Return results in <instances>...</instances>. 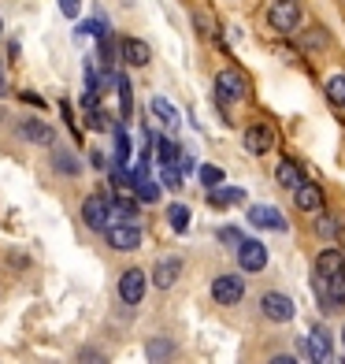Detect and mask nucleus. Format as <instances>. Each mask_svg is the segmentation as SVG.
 <instances>
[{"label":"nucleus","instance_id":"1","mask_svg":"<svg viewBox=\"0 0 345 364\" xmlns=\"http://www.w3.org/2000/svg\"><path fill=\"white\" fill-rule=\"evenodd\" d=\"M216 97H219V105L226 108V105L241 101V97H249V82H245L241 71H219V78H216Z\"/></svg>","mask_w":345,"mask_h":364},{"label":"nucleus","instance_id":"2","mask_svg":"<svg viewBox=\"0 0 345 364\" xmlns=\"http://www.w3.org/2000/svg\"><path fill=\"white\" fill-rule=\"evenodd\" d=\"M268 19H271L275 30L290 34V30L301 26V4H297V0H275V4L268 8Z\"/></svg>","mask_w":345,"mask_h":364},{"label":"nucleus","instance_id":"3","mask_svg":"<svg viewBox=\"0 0 345 364\" xmlns=\"http://www.w3.org/2000/svg\"><path fill=\"white\" fill-rule=\"evenodd\" d=\"M104 235H108V245H111V250H119V253L138 250V245H141V230H138V223H108V227H104Z\"/></svg>","mask_w":345,"mask_h":364},{"label":"nucleus","instance_id":"4","mask_svg":"<svg viewBox=\"0 0 345 364\" xmlns=\"http://www.w3.org/2000/svg\"><path fill=\"white\" fill-rule=\"evenodd\" d=\"M275 127L271 123H253V127H245V149H249L253 156H264L275 149Z\"/></svg>","mask_w":345,"mask_h":364},{"label":"nucleus","instance_id":"5","mask_svg":"<svg viewBox=\"0 0 345 364\" xmlns=\"http://www.w3.org/2000/svg\"><path fill=\"white\" fill-rule=\"evenodd\" d=\"M238 264H241L245 272H264V268H268V250H264V242L241 238V242H238Z\"/></svg>","mask_w":345,"mask_h":364},{"label":"nucleus","instance_id":"6","mask_svg":"<svg viewBox=\"0 0 345 364\" xmlns=\"http://www.w3.org/2000/svg\"><path fill=\"white\" fill-rule=\"evenodd\" d=\"M82 220H86L93 230H104L111 223V201H108V197H101V193L86 197V205H82Z\"/></svg>","mask_w":345,"mask_h":364},{"label":"nucleus","instance_id":"7","mask_svg":"<svg viewBox=\"0 0 345 364\" xmlns=\"http://www.w3.org/2000/svg\"><path fill=\"white\" fill-rule=\"evenodd\" d=\"M241 294H245V283L238 275H219L216 283H212V297H216L219 305H238Z\"/></svg>","mask_w":345,"mask_h":364},{"label":"nucleus","instance_id":"8","mask_svg":"<svg viewBox=\"0 0 345 364\" xmlns=\"http://www.w3.org/2000/svg\"><path fill=\"white\" fill-rule=\"evenodd\" d=\"M293 205H297L301 212H319L323 208V190L316 186V182H297L293 186Z\"/></svg>","mask_w":345,"mask_h":364},{"label":"nucleus","instance_id":"9","mask_svg":"<svg viewBox=\"0 0 345 364\" xmlns=\"http://www.w3.org/2000/svg\"><path fill=\"white\" fill-rule=\"evenodd\" d=\"M119 297H123L126 305H138L141 297H145V272H138V268L123 272V279H119Z\"/></svg>","mask_w":345,"mask_h":364},{"label":"nucleus","instance_id":"10","mask_svg":"<svg viewBox=\"0 0 345 364\" xmlns=\"http://www.w3.org/2000/svg\"><path fill=\"white\" fill-rule=\"evenodd\" d=\"M178 275H182V260H178V257H168V260L156 264L153 283H156V290H171V287L178 283Z\"/></svg>","mask_w":345,"mask_h":364},{"label":"nucleus","instance_id":"11","mask_svg":"<svg viewBox=\"0 0 345 364\" xmlns=\"http://www.w3.org/2000/svg\"><path fill=\"white\" fill-rule=\"evenodd\" d=\"M264 316L275 320V323L293 320V301H290L286 294H268V297H264Z\"/></svg>","mask_w":345,"mask_h":364},{"label":"nucleus","instance_id":"12","mask_svg":"<svg viewBox=\"0 0 345 364\" xmlns=\"http://www.w3.org/2000/svg\"><path fill=\"white\" fill-rule=\"evenodd\" d=\"M249 223H253V227H264V230H286V220L278 216L275 208H268V205L249 208Z\"/></svg>","mask_w":345,"mask_h":364},{"label":"nucleus","instance_id":"13","mask_svg":"<svg viewBox=\"0 0 345 364\" xmlns=\"http://www.w3.org/2000/svg\"><path fill=\"white\" fill-rule=\"evenodd\" d=\"M208 201L216 205V208L241 205V201H245V190H238V186H208Z\"/></svg>","mask_w":345,"mask_h":364},{"label":"nucleus","instance_id":"14","mask_svg":"<svg viewBox=\"0 0 345 364\" xmlns=\"http://www.w3.org/2000/svg\"><path fill=\"white\" fill-rule=\"evenodd\" d=\"M338 272H345V257H341L338 250H327V253L316 257V275L331 279V275H338Z\"/></svg>","mask_w":345,"mask_h":364},{"label":"nucleus","instance_id":"15","mask_svg":"<svg viewBox=\"0 0 345 364\" xmlns=\"http://www.w3.org/2000/svg\"><path fill=\"white\" fill-rule=\"evenodd\" d=\"M308 357L312 360H327V357H331V335H327L323 327H316L308 335Z\"/></svg>","mask_w":345,"mask_h":364},{"label":"nucleus","instance_id":"16","mask_svg":"<svg viewBox=\"0 0 345 364\" xmlns=\"http://www.w3.org/2000/svg\"><path fill=\"white\" fill-rule=\"evenodd\" d=\"M123 56H126V63H134V68H145V63H149V45L138 41V38H126L123 41Z\"/></svg>","mask_w":345,"mask_h":364},{"label":"nucleus","instance_id":"17","mask_svg":"<svg viewBox=\"0 0 345 364\" xmlns=\"http://www.w3.org/2000/svg\"><path fill=\"white\" fill-rule=\"evenodd\" d=\"M19 134H23L26 141H34V145H48V141H53V130H48L45 123H38V119H26V123L19 127Z\"/></svg>","mask_w":345,"mask_h":364},{"label":"nucleus","instance_id":"18","mask_svg":"<svg viewBox=\"0 0 345 364\" xmlns=\"http://www.w3.org/2000/svg\"><path fill=\"white\" fill-rule=\"evenodd\" d=\"M275 178H278V186H297V182H301V168H297V164H293V160H283V164H278V168H275Z\"/></svg>","mask_w":345,"mask_h":364},{"label":"nucleus","instance_id":"19","mask_svg":"<svg viewBox=\"0 0 345 364\" xmlns=\"http://www.w3.org/2000/svg\"><path fill=\"white\" fill-rule=\"evenodd\" d=\"M316 235H323V238L341 235V220H338V216H327V212L319 208V212H316Z\"/></svg>","mask_w":345,"mask_h":364},{"label":"nucleus","instance_id":"20","mask_svg":"<svg viewBox=\"0 0 345 364\" xmlns=\"http://www.w3.org/2000/svg\"><path fill=\"white\" fill-rule=\"evenodd\" d=\"M115 90H119V108H123V119L134 115V93H130V82L123 75H115Z\"/></svg>","mask_w":345,"mask_h":364},{"label":"nucleus","instance_id":"21","mask_svg":"<svg viewBox=\"0 0 345 364\" xmlns=\"http://www.w3.org/2000/svg\"><path fill=\"white\" fill-rule=\"evenodd\" d=\"M327 97H331V105L345 108V75H331V78H327Z\"/></svg>","mask_w":345,"mask_h":364},{"label":"nucleus","instance_id":"22","mask_svg":"<svg viewBox=\"0 0 345 364\" xmlns=\"http://www.w3.org/2000/svg\"><path fill=\"white\" fill-rule=\"evenodd\" d=\"M153 112H156L160 119L171 127V130L178 127V112H175V105H171V101H163V97H156V101H153Z\"/></svg>","mask_w":345,"mask_h":364},{"label":"nucleus","instance_id":"23","mask_svg":"<svg viewBox=\"0 0 345 364\" xmlns=\"http://www.w3.org/2000/svg\"><path fill=\"white\" fill-rule=\"evenodd\" d=\"M134 197H141V201H160V186L149 178H138L134 182Z\"/></svg>","mask_w":345,"mask_h":364},{"label":"nucleus","instance_id":"24","mask_svg":"<svg viewBox=\"0 0 345 364\" xmlns=\"http://www.w3.org/2000/svg\"><path fill=\"white\" fill-rule=\"evenodd\" d=\"M156 156H160V164H175L178 160V145L168 141V138H156Z\"/></svg>","mask_w":345,"mask_h":364},{"label":"nucleus","instance_id":"25","mask_svg":"<svg viewBox=\"0 0 345 364\" xmlns=\"http://www.w3.org/2000/svg\"><path fill=\"white\" fill-rule=\"evenodd\" d=\"M171 227L175 230H186L190 227V208L186 205H171Z\"/></svg>","mask_w":345,"mask_h":364},{"label":"nucleus","instance_id":"26","mask_svg":"<svg viewBox=\"0 0 345 364\" xmlns=\"http://www.w3.org/2000/svg\"><path fill=\"white\" fill-rule=\"evenodd\" d=\"M126 156H130V138L123 134V130H115V160H119V168L126 164Z\"/></svg>","mask_w":345,"mask_h":364},{"label":"nucleus","instance_id":"27","mask_svg":"<svg viewBox=\"0 0 345 364\" xmlns=\"http://www.w3.org/2000/svg\"><path fill=\"white\" fill-rule=\"evenodd\" d=\"M197 175H201V182H204V186H219V182H223V171L216 168V164H204V168L197 171Z\"/></svg>","mask_w":345,"mask_h":364},{"label":"nucleus","instance_id":"28","mask_svg":"<svg viewBox=\"0 0 345 364\" xmlns=\"http://www.w3.org/2000/svg\"><path fill=\"white\" fill-rule=\"evenodd\" d=\"M78 34H93V38H108V26L101 19H89V23H82L78 26Z\"/></svg>","mask_w":345,"mask_h":364},{"label":"nucleus","instance_id":"29","mask_svg":"<svg viewBox=\"0 0 345 364\" xmlns=\"http://www.w3.org/2000/svg\"><path fill=\"white\" fill-rule=\"evenodd\" d=\"M56 168H60L63 175H78V160L67 156V153H56Z\"/></svg>","mask_w":345,"mask_h":364},{"label":"nucleus","instance_id":"30","mask_svg":"<svg viewBox=\"0 0 345 364\" xmlns=\"http://www.w3.org/2000/svg\"><path fill=\"white\" fill-rule=\"evenodd\" d=\"M163 357H171V342H149V360H163Z\"/></svg>","mask_w":345,"mask_h":364},{"label":"nucleus","instance_id":"31","mask_svg":"<svg viewBox=\"0 0 345 364\" xmlns=\"http://www.w3.org/2000/svg\"><path fill=\"white\" fill-rule=\"evenodd\" d=\"M78 8H82V0H60V11L67 15V19H78Z\"/></svg>","mask_w":345,"mask_h":364},{"label":"nucleus","instance_id":"32","mask_svg":"<svg viewBox=\"0 0 345 364\" xmlns=\"http://www.w3.org/2000/svg\"><path fill=\"white\" fill-rule=\"evenodd\" d=\"M219 242H226V245H238V242H241L238 227H223V230H219Z\"/></svg>","mask_w":345,"mask_h":364},{"label":"nucleus","instance_id":"33","mask_svg":"<svg viewBox=\"0 0 345 364\" xmlns=\"http://www.w3.org/2000/svg\"><path fill=\"white\" fill-rule=\"evenodd\" d=\"M4 90H8V86H4V71H0V93H4Z\"/></svg>","mask_w":345,"mask_h":364},{"label":"nucleus","instance_id":"34","mask_svg":"<svg viewBox=\"0 0 345 364\" xmlns=\"http://www.w3.org/2000/svg\"><path fill=\"white\" fill-rule=\"evenodd\" d=\"M341 342H345V331H341Z\"/></svg>","mask_w":345,"mask_h":364},{"label":"nucleus","instance_id":"35","mask_svg":"<svg viewBox=\"0 0 345 364\" xmlns=\"http://www.w3.org/2000/svg\"><path fill=\"white\" fill-rule=\"evenodd\" d=\"M0 30H4V26H0Z\"/></svg>","mask_w":345,"mask_h":364}]
</instances>
